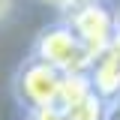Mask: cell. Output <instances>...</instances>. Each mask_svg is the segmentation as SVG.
Instances as JSON below:
<instances>
[{"label":"cell","instance_id":"3957f363","mask_svg":"<svg viewBox=\"0 0 120 120\" xmlns=\"http://www.w3.org/2000/svg\"><path fill=\"white\" fill-rule=\"evenodd\" d=\"M60 84H63V75L57 69H51L48 63L36 60L30 54L18 72H15V99L24 108V114H33V111H42V108H54L60 96Z\"/></svg>","mask_w":120,"mask_h":120},{"label":"cell","instance_id":"52a82bcc","mask_svg":"<svg viewBox=\"0 0 120 120\" xmlns=\"http://www.w3.org/2000/svg\"><path fill=\"white\" fill-rule=\"evenodd\" d=\"M24 120H30V117H27V114H24Z\"/></svg>","mask_w":120,"mask_h":120},{"label":"cell","instance_id":"8992f818","mask_svg":"<svg viewBox=\"0 0 120 120\" xmlns=\"http://www.w3.org/2000/svg\"><path fill=\"white\" fill-rule=\"evenodd\" d=\"M12 3L15 0H0V18H6V15L12 12Z\"/></svg>","mask_w":120,"mask_h":120},{"label":"cell","instance_id":"6da1fadb","mask_svg":"<svg viewBox=\"0 0 120 120\" xmlns=\"http://www.w3.org/2000/svg\"><path fill=\"white\" fill-rule=\"evenodd\" d=\"M30 54L48 63L51 69H57L60 75H87L90 63H93V54L84 48V42L72 33V27L63 18L51 21L48 27L36 33Z\"/></svg>","mask_w":120,"mask_h":120},{"label":"cell","instance_id":"277c9868","mask_svg":"<svg viewBox=\"0 0 120 120\" xmlns=\"http://www.w3.org/2000/svg\"><path fill=\"white\" fill-rule=\"evenodd\" d=\"M90 87L99 93L105 102H117L120 99V39L111 48H105L102 54H96L87 69Z\"/></svg>","mask_w":120,"mask_h":120},{"label":"cell","instance_id":"7a4b0ae2","mask_svg":"<svg viewBox=\"0 0 120 120\" xmlns=\"http://www.w3.org/2000/svg\"><path fill=\"white\" fill-rule=\"evenodd\" d=\"M72 33L84 42L90 54H102L105 48L120 39V18H117V3L111 0H78L66 15H60Z\"/></svg>","mask_w":120,"mask_h":120},{"label":"cell","instance_id":"5b68a950","mask_svg":"<svg viewBox=\"0 0 120 120\" xmlns=\"http://www.w3.org/2000/svg\"><path fill=\"white\" fill-rule=\"evenodd\" d=\"M39 3H45V6H51V9H57L60 15H66L69 9H72L78 0H39Z\"/></svg>","mask_w":120,"mask_h":120}]
</instances>
